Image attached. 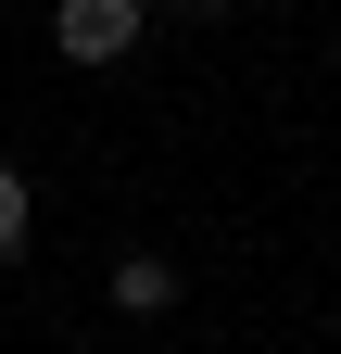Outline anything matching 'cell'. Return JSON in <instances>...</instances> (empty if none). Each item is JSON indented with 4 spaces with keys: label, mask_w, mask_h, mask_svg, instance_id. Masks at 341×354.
Here are the masks:
<instances>
[{
    "label": "cell",
    "mask_w": 341,
    "mask_h": 354,
    "mask_svg": "<svg viewBox=\"0 0 341 354\" xmlns=\"http://www.w3.org/2000/svg\"><path fill=\"white\" fill-rule=\"evenodd\" d=\"M190 13H228V0H190Z\"/></svg>",
    "instance_id": "obj_4"
},
{
    "label": "cell",
    "mask_w": 341,
    "mask_h": 354,
    "mask_svg": "<svg viewBox=\"0 0 341 354\" xmlns=\"http://www.w3.org/2000/svg\"><path fill=\"white\" fill-rule=\"evenodd\" d=\"M26 228H38V190H26L13 165H0V253H26Z\"/></svg>",
    "instance_id": "obj_3"
},
{
    "label": "cell",
    "mask_w": 341,
    "mask_h": 354,
    "mask_svg": "<svg viewBox=\"0 0 341 354\" xmlns=\"http://www.w3.org/2000/svg\"><path fill=\"white\" fill-rule=\"evenodd\" d=\"M114 304L126 317H164V304H177V266L164 253H114Z\"/></svg>",
    "instance_id": "obj_2"
},
{
    "label": "cell",
    "mask_w": 341,
    "mask_h": 354,
    "mask_svg": "<svg viewBox=\"0 0 341 354\" xmlns=\"http://www.w3.org/2000/svg\"><path fill=\"white\" fill-rule=\"evenodd\" d=\"M51 51L64 64H126L139 51V0H51Z\"/></svg>",
    "instance_id": "obj_1"
}]
</instances>
